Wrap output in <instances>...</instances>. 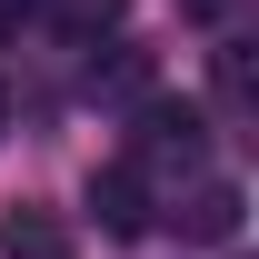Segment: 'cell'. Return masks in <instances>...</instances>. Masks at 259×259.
<instances>
[{
	"label": "cell",
	"mask_w": 259,
	"mask_h": 259,
	"mask_svg": "<svg viewBox=\"0 0 259 259\" xmlns=\"http://www.w3.org/2000/svg\"><path fill=\"white\" fill-rule=\"evenodd\" d=\"M0 120H10V100H0Z\"/></svg>",
	"instance_id": "obj_10"
},
{
	"label": "cell",
	"mask_w": 259,
	"mask_h": 259,
	"mask_svg": "<svg viewBox=\"0 0 259 259\" xmlns=\"http://www.w3.org/2000/svg\"><path fill=\"white\" fill-rule=\"evenodd\" d=\"M239 10H249V0H180V20H199V30H229Z\"/></svg>",
	"instance_id": "obj_8"
},
{
	"label": "cell",
	"mask_w": 259,
	"mask_h": 259,
	"mask_svg": "<svg viewBox=\"0 0 259 259\" xmlns=\"http://www.w3.org/2000/svg\"><path fill=\"white\" fill-rule=\"evenodd\" d=\"M10 30H20V0H0V40H10Z\"/></svg>",
	"instance_id": "obj_9"
},
{
	"label": "cell",
	"mask_w": 259,
	"mask_h": 259,
	"mask_svg": "<svg viewBox=\"0 0 259 259\" xmlns=\"http://www.w3.org/2000/svg\"><path fill=\"white\" fill-rule=\"evenodd\" d=\"M199 150H209L199 100H169V90H150V100H140V160H180V169H190Z\"/></svg>",
	"instance_id": "obj_1"
},
{
	"label": "cell",
	"mask_w": 259,
	"mask_h": 259,
	"mask_svg": "<svg viewBox=\"0 0 259 259\" xmlns=\"http://www.w3.org/2000/svg\"><path fill=\"white\" fill-rule=\"evenodd\" d=\"M239 209H249V199H239V180H199V190L180 199V239L229 249V239H239Z\"/></svg>",
	"instance_id": "obj_3"
},
{
	"label": "cell",
	"mask_w": 259,
	"mask_h": 259,
	"mask_svg": "<svg viewBox=\"0 0 259 259\" xmlns=\"http://www.w3.org/2000/svg\"><path fill=\"white\" fill-rule=\"evenodd\" d=\"M90 90H150V50L110 40V60H90Z\"/></svg>",
	"instance_id": "obj_5"
},
{
	"label": "cell",
	"mask_w": 259,
	"mask_h": 259,
	"mask_svg": "<svg viewBox=\"0 0 259 259\" xmlns=\"http://www.w3.org/2000/svg\"><path fill=\"white\" fill-rule=\"evenodd\" d=\"M90 209H100V229L110 239H150V180H140V160H110L90 180Z\"/></svg>",
	"instance_id": "obj_2"
},
{
	"label": "cell",
	"mask_w": 259,
	"mask_h": 259,
	"mask_svg": "<svg viewBox=\"0 0 259 259\" xmlns=\"http://www.w3.org/2000/svg\"><path fill=\"white\" fill-rule=\"evenodd\" d=\"M220 100H229V110H249V50H220Z\"/></svg>",
	"instance_id": "obj_7"
},
{
	"label": "cell",
	"mask_w": 259,
	"mask_h": 259,
	"mask_svg": "<svg viewBox=\"0 0 259 259\" xmlns=\"http://www.w3.org/2000/svg\"><path fill=\"white\" fill-rule=\"evenodd\" d=\"M40 10H50L60 30H80V40H100L110 20H120V0H40Z\"/></svg>",
	"instance_id": "obj_6"
},
{
	"label": "cell",
	"mask_w": 259,
	"mask_h": 259,
	"mask_svg": "<svg viewBox=\"0 0 259 259\" xmlns=\"http://www.w3.org/2000/svg\"><path fill=\"white\" fill-rule=\"evenodd\" d=\"M0 259H80V229H70L60 209H30V199H20V209L0 220Z\"/></svg>",
	"instance_id": "obj_4"
}]
</instances>
